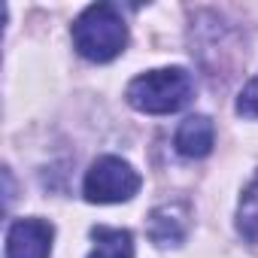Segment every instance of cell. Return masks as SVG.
Returning <instances> with one entry per match:
<instances>
[{"label":"cell","mask_w":258,"mask_h":258,"mask_svg":"<svg viewBox=\"0 0 258 258\" xmlns=\"http://www.w3.org/2000/svg\"><path fill=\"white\" fill-rule=\"evenodd\" d=\"M237 112L240 115H249V118H258V76L246 82V88L240 91L237 97Z\"/></svg>","instance_id":"9c48e42d"},{"label":"cell","mask_w":258,"mask_h":258,"mask_svg":"<svg viewBox=\"0 0 258 258\" xmlns=\"http://www.w3.org/2000/svg\"><path fill=\"white\" fill-rule=\"evenodd\" d=\"M237 231L258 246V176L243 188L240 207H237Z\"/></svg>","instance_id":"ba28073f"},{"label":"cell","mask_w":258,"mask_h":258,"mask_svg":"<svg viewBox=\"0 0 258 258\" xmlns=\"http://www.w3.org/2000/svg\"><path fill=\"white\" fill-rule=\"evenodd\" d=\"M82 191L91 204H121L140 191V173L115 155H103L88 167Z\"/></svg>","instance_id":"3957f363"},{"label":"cell","mask_w":258,"mask_h":258,"mask_svg":"<svg viewBox=\"0 0 258 258\" xmlns=\"http://www.w3.org/2000/svg\"><path fill=\"white\" fill-rule=\"evenodd\" d=\"M55 228L46 219H19L7 234V258H49Z\"/></svg>","instance_id":"277c9868"},{"label":"cell","mask_w":258,"mask_h":258,"mask_svg":"<svg viewBox=\"0 0 258 258\" xmlns=\"http://www.w3.org/2000/svg\"><path fill=\"white\" fill-rule=\"evenodd\" d=\"M213 140H216L213 121H210L207 115H188V118L176 127L173 146H176V152L185 155V158H204V155H210Z\"/></svg>","instance_id":"8992f818"},{"label":"cell","mask_w":258,"mask_h":258,"mask_svg":"<svg viewBox=\"0 0 258 258\" xmlns=\"http://www.w3.org/2000/svg\"><path fill=\"white\" fill-rule=\"evenodd\" d=\"M94 249L88 258H134V237L124 228H94Z\"/></svg>","instance_id":"52a82bcc"},{"label":"cell","mask_w":258,"mask_h":258,"mask_svg":"<svg viewBox=\"0 0 258 258\" xmlns=\"http://www.w3.org/2000/svg\"><path fill=\"white\" fill-rule=\"evenodd\" d=\"M188 234V207L182 201L161 204L149 213V237L155 246H179Z\"/></svg>","instance_id":"5b68a950"},{"label":"cell","mask_w":258,"mask_h":258,"mask_svg":"<svg viewBox=\"0 0 258 258\" xmlns=\"http://www.w3.org/2000/svg\"><path fill=\"white\" fill-rule=\"evenodd\" d=\"M124 97L134 109L149 112V115H167L182 109L195 97V79L182 67H161L140 73L137 79L127 82Z\"/></svg>","instance_id":"6da1fadb"},{"label":"cell","mask_w":258,"mask_h":258,"mask_svg":"<svg viewBox=\"0 0 258 258\" xmlns=\"http://www.w3.org/2000/svg\"><path fill=\"white\" fill-rule=\"evenodd\" d=\"M73 46L88 61H112L127 46V25L112 4H94L73 22Z\"/></svg>","instance_id":"7a4b0ae2"}]
</instances>
